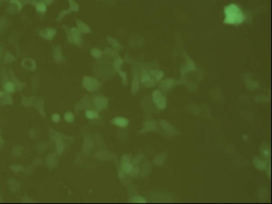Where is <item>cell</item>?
Segmentation results:
<instances>
[{
	"instance_id": "2",
	"label": "cell",
	"mask_w": 272,
	"mask_h": 204,
	"mask_svg": "<svg viewBox=\"0 0 272 204\" xmlns=\"http://www.w3.org/2000/svg\"><path fill=\"white\" fill-rule=\"evenodd\" d=\"M82 86L90 92L97 91L101 88V84L96 78L85 76L82 79Z\"/></svg>"
},
{
	"instance_id": "17",
	"label": "cell",
	"mask_w": 272,
	"mask_h": 204,
	"mask_svg": "<svg viewBox=\"0 0 272 204\" xmlns=\"http://www.w3.org/2000/svg\"><path fill=\"white\" fill-rule=\"evenodd\" d=\"M85 116L89 119H95L99 116V114L96 111L93 110H88L86 111Z\"/></svg>"
},
{
	"instance_id": "18",
	"label": "cell",
	"mask_w": 272,
	"mask_h": 204,
	"mask_svg": "<svg viewBox=\"0 0 272 204\" xmlns=\"http://www.w3.org/2000/svg\"><path fill=\"white\" fill-rule=\"evenodd\" d=\"M133 168V164L131 163H125L121 164V169L125 174H129Z\"/></svg>"
},
{
	"instance_id": "5",
	"label": "cell",
	"mask_w": 272,
	"mask_h": 204,
	"mask_svg": "<svg viewBox=\"0 0 272 204\" xmlns=\"http://www.w3.org/2000/svg\"><path fill=\"white\" fill-rule=\"evenodd\" d=\"M94 104L99 110L105 109L108 104V99L105 97H96L94 99Z\"/></svg>"
},
{
	"instance_id": "28",
	"label": "cell",
	"mask_w": 272,
	"mask_h": 204,
	"mask_svg": "<svg viewBox=\"0 0 272 204\" xmlns=\"http://www.w3.org/2000/svg\"><path fill=\"white\" fill-rule=\"evenodd\" d=\"M150 78V75L146 72H143L142 73V75L141 76V82L142 83H145L146 82L148 81Z\"/></svg>"
},
{
	"instance_id": "1",
	"label": "cell",
	"mask_w": 272,
	"mask_h": 204,
	"mask_svg": "<svg viewBox=\"0 0 272 204\" xmlns=\"http://www.w3.org/2000/svg\"><path fill=\"white\" fill-rule=\"evenodd\" d=\"M225 15L224 22L230 24H237L242 23L245 20V16L241 10L235 4H231L225 7Z\"/></svg>"
},
{
	"instance_id": "16",
	"label": "cell",
	"mask_w": 272,
	"mask_h": 204,
	"mask_svg": "<svg viewBox=\"0 0 272 204\" xmlns=\"http://www.w3.org/2000/svg\"><path fill=\"white\" fill-rule=\"evenodd\" d=\"M129 202L131 203H146V201L141 196H136L129 199Z\"/></svg>"
},
{
	"instance_id": "27",
	"label": "cell",
	"mask_w": 272,
	"mask_h": 204,
	"mask_svg": "<svg viewBox=\"0 0 272 204\" xmlns=\"http://www.w3.org/2000/svg\"><path fill=\"white\" fill-rule=\"evenodd\" d=\"M105 53L106 54H107L108 55H111L112 57H119V55L117 53V52H116V51H114V50H112V49L111 48H107L105 51Z\"/></svg>"
},
{
	"instance_id": "12",
	"label": "cell",
	"mask_w": 272,
	"mask_h": 204,
	"mask_svg": "<svg viewBox=\"0 0 272 204\" xmlns=\"http://www.w3.org/2000/svg\"><path fill=\"white\" fill-rule=\"evenodd\" d=\"M95 157L101 161H107L111 157V154L108 151L102 150L96 153Z\"/></svg>"
},
{
	"instance_id": "22",
	"label": "cell",
	"mask_w": 272,
	"mask_h": 204,
	"mask_svg": "<svg viewBox=\"0 0 272 204\" xmlns=\"http://www.w3.org/2000/svg\"><path fill=\"white\" fill-rule=\"evenodd\" d=\"M65 119L69 123H72L75 120V116L71 112H66L65 114Z\"/></svg>"
},
{
	"instance_id": "19",
	"label": "cell",
	"mask_w": 272,
	"mask_h": 204,
	"mask_svg": "<svg viewBox=\"0 0 272 204\" xmlns=\"http://www.w3.org/2000/svg\"><path fill=\"white\" fill-rule=\"evenodd\" d=\"M90 53L94 58H99L102 56V51L97 48H93L90 51Z\"/></svg>"
},
{
	"instance_id": "23",
	"label": "cell",
	"mask_w": 272,
	"mask_h": 204,
	"mask_svg": "<svg viewBox=\"0 0 272 204\" xmlns=\"http://www.w3.org/2000/svg\"><path fill=\"white\" fill-rule=\"evenodd\" d=\"M140 174V167L138 165L135 167H133V169L130 172V175L133 177H136L138 176Z\"/></svg>"
},
{
	"instance_id": "24",
	"label": "cell",
	"mask_w": 272,
	"mask_h": 204,
	"mask_svg": "<svg viewBox=\"0 0 272 204\" xmlns=\"http://www.w3.org/2000/svg\"><path fill=\"white\" fill-rule=\"evenodd\" d=\"M150 73L152 75H153L155 78L156 79L157 81H160V79L162 78V75H163V73L162 72L158 71L157 70H152L150 71Z\"/></svg>"
},
{
	"instance_id": "13",
	"label": "cell",
	"mask_w": 272,
	"mask_h": 204,
	"mask_svg": "<svg viewBox=\"0 0 272 204\" xmlns=\"http://www.w3.org/2000/svg\"><path fill=\"white\" fill-rule=\"evenodd\" d=\"M139 80H138V77L137 76V73H135L133 79L132 84H131V93L133 95L136 94L137 92L139 90Z\"/></svg>"
},
{
	"instance_id": "3",
	"label": "cell",
	"mask_w": 272,
	"mask_h": 204,
	"mask_svg": "<svg viewBox=\"0 0 272 204\" xmlns=\"http://www.w3.org/2000/svg\"><path fill=\"white\" fill-rule=\"evenodd\" d=\"M153 102L156 104L158 109H164L167 105V100L162 95L161 93L158 90L154 91L152 93Z\"/></svg>"
},
{
	"instance_id": "6",
	"label": "cell",
	"mask_w": 272,
	"mask_h": 204,
	"mask_svg": "<svg viewBox=\"0 0 272 204\" xmlns=\"http://www.w3.org/2000/svg\"><path fill=\"white\" fill-rule=\"evenodd\" d=\"M71 34L72 38L73 43H74L77 46H80L82 43V37L81 32L77 28H71Z\"/></svg>"
},
{
	"instance_id": "15",
	"label": "cell",
	"mask_w": 272,
	"mask_h": 204,
	"mask_svg": "<svg viewBox=\"0 0 272 204\" xmlns=\"http://www.w3.org/2000/svg\"><path fill=\"white\" fill-rule=\"evenodd\" d=\"M145 158V155L143 153H138L131 159V162L133 164L137 165L140 163Z\"/></svg>"
},
{
	"instance_id": "4",
	"label": "cell",
	"mask_w": 272,
	"mask_h": 204,
	"mask_svg": "<svg viewBox=\"0 0 272 204\" xmlns=\"http://www.w3.org/2000/svg\"><path fill=\"white\" fill-rule=\"evenodd\" d=\"M94 146V141L90 134H86L84 136L82 149L86 154H89L92 152Z\"/></svg>"
},
{
	"instance_id": "26",
	"label": "cell",
	"mask_w": 272,
	"mask_h": 204,
	"mask_svg": "<svg viewBox=\"0 0 272 204\" xmlns=\"http://www.w3.org/2000/svg\"><path fill=\"white\" fill-rule=\"evenodd\" d=\"M131 160V155H130L129 154H125L123 155L122 157H121L120 161H121V164L125 163H130Z\"/></svg>"
},
{
	"instance_id": "9",
	"label": "cell",
	"mask_w": 272,
	"mask_h": 204,
	"mask_svg": "<svg viewBox=\"0 0 272 204\" xmlns=\"http://www.w3.org/2000/svg\"><path fill=\"white\" fill-rule=\"evenodd\" d=\"M152 169V166L148 161L143 163L141 168H140V174L141 177H145L147 176Z\"/></svg>"
},
{
	"instance_id": "10",
	"label": "cell",
	"mask_w": 272,
	"mask_h": 204,
	"mask_svg": "<svg viewBox=\"0 0 272 204\" xmlns=\"http://www.w3.org/2000/svg\"><path fill=\"white\" fill-rule=\"evenodd\" d=\"M160 124L164 130L168 134H172L175 133V128L169 122L164 120H160Z\"/></svg>"
},
{
	"instance_id": "21",
	"label": "cell",
	"mask_w": 272,
	"mask_h": 204,
	"mask_svg": "<svg viewBox=\"0 0 272 204\" xmlns=\"http://www.w3.org/2000/svg\"><path fill=\"white\" fill-rule=\"evenodd\" d=\"M107 41L109 43V44L112 46L113 47L115 48H119V47H120L121 46L120 45L116 39L110 37H108L107 38Z\"/></svg>"
},
{
	"instance_id": "20",
	"label": "cell",
	"mask_w": 272,
	"mask_h": 204,
	"mask_svg": "<svg viewBox=\"0 0 272 204\" xmlns=\"http://www.w3.org/2000/svg\"><path fill=\"white\" fill-rule=\"evenodd\" d=\"M56 143H57V150H58V152L60 154H61L65 149V144L61 138H58L56 141Z\"/></svg>"
},
{
	"instance_id": "25",
	"label": "cell",
	"mask_w": 272,
	"mask_h": 204,
	"mask_svg": "<svg viewBox=\"0 0 272 204\" xmlns=\"http://www.w3.org/2000/svg\"><path fill=\"white\" fill-rule=\"evenodd\" d=\"M123 61L122 59L120 58H118L114 61L113 64V66L116 71L118 72L120 70V66L122 64Z\"/></svg>"
},
{
	"instance_id": "7",
	"label": "cell",
	"mask_w": 272,
	"mask_h": 204,
	"mask_svg": "<svg viewBox=\"0 0 272 204\" xmlns=\"http://www.w3.org/2000/svg\"><path fill=\"white\" fill-rule=\"evenodd\" d=\"M156 128V124L154 120L148 119L146 120L143 125L142 129L140 130V133H145L155 130Z\"/></svg>"
},
{
	"instance_id": "14",
	"label": "cell",
	"mask_w": 272,
	"mask_h": 204,
	"mask_svg": "<svg viewBox=\"0 0 272 204\" xmlns=\"http://www.w3.org/2000/svg\"><path fill=\"white\" fill-rule=\"evenodd\" d=\"M165 159V155L164 154H159L154 158L153 163L157 165H163Z\"/></svg>"
},
{
	"instance_id": "11",
	"label": "cell",
	"mask_w": 272,
	"mask_h": 204,
	"mask_svg": "<svg viewBox=\"0 0 272 204\" xmlns=\"http://www.w3.org/2000/svg\"><path fill=\"white\" fill-rule=\"evenodd\" d=\"M76 22L78 27V29L80 31V32L83 34H88L92 31L90 28L82 21L77 20H76Z\"/></svg>"
},
{
	"instance_id": "29",
	"label": "cell",
	"mask_w": 272,
	"mask_h": 204,
	"mask_svg": "<svg viewBox=\"0 0 272 204\" xmlns=\"http://www.w3.org/2000/svg\"><path fill=\"white\" fill-rule=\"evenodd\" d=\"M118 72H119L121 78L122 79L123 84L124 85H126V72L121 71L120 70H119Z\"/></svg>"
},
{
	"instance_id": "30",
	"label": "cell",
	"mask_w": 272,
	"mask_h": 204,
	"mask_svg": "<svg viewBox=\"0 0 272 204\" xmlns=\"http://www.w3.org/2000/svg\"><path fill=\"white\" fill-rule=\"evenodd\" d=\"M60 119V117L58 114H54L53 115V120L55 122H59Z\"/></svg>"
},
{
	"instance_id": "8",
	"label": "cell",
	"mask_w": 272,
	"mask_h": 204,
	"mask_svg": "<svg viewBox=\"0 0 272 204\" xmlns=\"http://www.w3.org/2000/svg\"><path fill=\"white\" fill-rule=\"evenodd\" d=\"M112 122L116 126L120 127H125L128 125L129 121L126 118L122 117H116L112 119Z\"/></svg>"
}]
</instances>
